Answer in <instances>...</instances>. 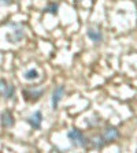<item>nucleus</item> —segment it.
<instances>
[{"instance_id": "1a4fd4ad", "label": "nucleus", "mask_w": 137, "mask_h": 153, "mask_svg": "<svg viewBox=\"0 0 137 153\" xmlns=\"http://www.w3.org/2000/svg\"><path fill=\"white\" fill-rule=\"evenodd\" d=\"M86 36H88L95 44H99V42L103 41V33L100 32L99 27H88Z\"/></svg>"}, {"instance_id": "20e7f679", "label": "nucleus", "mask_w": 137, "mask_h": 153, "mask_svg": "<svg viewBox=\"0 0 137 153\" xmlns=\"http://www.w3.org/2000/svg\"><path fill=\"white\" fill-rule=\"evenodd\" d=\"M103 138H104L106 143H110V142H114L115 140L119 138V130L115 126H107L103 131Z\"/></svg>"}, {"instance_id": "0eeeda50", "label": "nucleus", "mask_w": 137, "mask_h": 153, "mask_svg": "<svg viewBox=\"0 0 137 153\" xmlns=\"http://www.w3.org/2000/svg\"><path fill=\"white\" fill-rule=\"evenodd\" d=\"M44 94V89H25L23 90V97H25L26 101H37L41 96Z\"/></svg>"}, {"instance_id": "f257e3e1", "label": "nucleus", "mask_w": 137, "mask_h": 153, "mask_svg": "<svg viewBox=\"0 0 137 153\" xmlns=\"http://www.w3.org/2000/svg\"><path fill=\"white\" fill-rule=\"evenodd\" d=\"M67 138L76 148H86L89 143V140L85 137V134L78 128H70L67 131Z\"/></svg>"}, {"instance_id": "9b49d317", "label": "nucleus", "mask_w": 137, "mask_h": 153, "mask_svg": "<svg viewBox=\"0 0 137 153\" xmlns=\"http://www.w3.org/2000/svg\"><path fill=\"white\" fill-rule=\"evenodd\" d=\"M38 76H40V74H38V71L36 70V68H32V70H28L25 74H23V78L28 81H33V79H37Z\"/></svg>"}, {"instance_id": "7ed1b4c3", "label": "nucleus", "mask_w": 137, "mask_h": 153, "mask_svg": "<svg viewBox=\"0 0 137 153\" xmlns=\"http://www.w3.org/2000/svg\"><path fill=\"white\" fill-rule=\"evenodd\" d=\"M14 94H15V86L13 83L7 82L4 78H0V96L10 100L14 97Z\"/></svg>"}, {"instance_id": "f8f14e48", "label": "nucleus", "mask_w": 137, "mask_h": 153, "mask_svg": "<svg viewBox=\"0 0 137 153\" xmlns=\"http://www.w3.org/2000/svg\"><path fill=\"white\" fill-rule=\"evenodd\" d=\"M58 8H59V6H58L56 3H49L44 8V11H45V13H49V14H54V15H56V14H58Z\"/></svg>"}, {"instance_id": "9d476101", "label": "nucleus", "mask_w": 137, "mask_h": 153, "mask_svg": "<svg viewBox=\"0 0 137 153\" xmlns=\"http://www.w3.org/2000/svg\"><path fill=\"white\" fill-rule=\"evenodd\" d=\"M89 143H91V146H92L93 149L100 150V149L104 148L106 141H104V138H103V135H93V137L89 140Z\"/></svg>"}, {"instance_id": "423d86ee", "label": "nucleus", "mask_w": 137, "mask_h": 153, "mask_svg": "<svg viewBox=\"0 0 137 153\" xmlns=\"http://www.w3.org/2000/svg\"><path fill=\"white\" fill-rule=\"evenodd\" d=\"M28 123L30 124V127L34 128V130H38V128H41V123H43V114L41 111H36L33 112L28 119Z\"/></svg>"}, {"instance_id": "4468645a", "label": "nucleus", "mask_w": 137, "mask_h": 153, "mask_svg": "<svg viewBox=\"0 0 137 153\" xmlns=\"http://www.w3.org/2000/svg\"><path fill=\"white\" fill-rule=\"evenodd\" d=\"M76 1H81V0H76Z\"/></svg>"}, {"instance_id": "39448f33", "label": "nucleus", "mask_w": 137, "mask_h": 153, "mask_svg": "<svg viewBox=\"0 0 137 153\" xmlns=\"http://www.w3.org/2000/svg\"><path fill=\"white\" fill-rule=\"evenodd\" d=\"M0 123L3 126L4 128H10L13 127L14 124H15V119H14V115L11 114V111L6 109L0 114Z\"/></svg>"}, {"instance_id": "6e6552de", "label": "nucleus", "mask_w": 137, "mask_h": 153, "mask_svg": "<svg viewBox=\"0 0 137 153\" xmlns=\"http://www.w3.org/2000/svg\"><path fill=\"white\" fill-rule=\"evenodd\" d=\"M63 94H64V86L63 85H59L54 89V92H52V109L58 108V105L61 102Z\"/></svg>"}, {"instance_id": "f03ea898", "label": "nucleus", "mask_w": 137, "mask_h": 153, "mask_svg": "<svg viewBox=\"0 0 137 153\" xmlns=\"http://www.w3.org/2000/svg\"><path fill=\"white\" fill-rule=\"evenodd\" d=\"M10 27L13 29V32L7 33V41L11 44H18L25 37V27L21 23H10Z\"/></svg>"}, {"instance_id": "ddd939ff", "label": "nucleus", "mask_w": 137, "mask_h": 153, "mask_svg": "<svg viewBox=\"0 0 137 153\" xmlns=\"http://www.w3.org/2000/svg\"><path fill=\"white\" fill-rule=\"evenodd\" d=\"M13 3V0H0V6H10Z\"/></svg>"}]
</instances>
